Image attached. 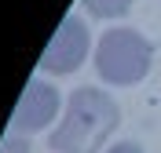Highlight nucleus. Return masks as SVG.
<instances>
[{"mask_svg": "<svg viewBox=\"0 0 161 153\" xmlns=\"http://www.w3.org/2000/svg\"><path fill=\"white\" fill-rule=\"evenodd\" d=\"M117 128V102L95 88H77L62 124L51 131V150L59 153H95L103 139Z\"/></svg>", "mask_w": 161, "mask_h": 153, "instance_id": "nucleus-1", "label": "nucleus"}, {"mask_svg": "<svg viewBox=\"0 0 161 153\" xmlns=\"http://www.w3.org/2000/svg\"><path fill=\"white\" fill-rule=\"evenodd\" d=\"M95 69L106 84H136L150 69V44L136 29H110L103 33L95 51Z\"/></svg>", "mask_w": 161, "mask_h": 153, "instance_id": "nucleus-2", "label": "nucleus"}, {"mask_svg": "<svg viewBox=\"0 0 161 153\" xmlns=\"http://www.w3.org/2000/svg\"><path fill=\"white\" fill-rule=\"evenodd\" d=\"M84 55H88V29L77 15H66L40 55V66L48 73H73L84 62Z\"/></svg>", "mask_w": 161, "mask_h": 153, "instance_id": "nucleus-3", "label": "nucleus"}, {"mask_svg": "<svg viewBox=\"0 0 161 153\" xmlns=\"http://www.w3.org/2000/svg\"><path fill=\"white\" fill-rule=\"evenodd\" d=\"M59 113V91L44 80H30L22 99L15 102V113H11V128L15 131H40L44 124L55 120Z\"/></svg>", "mask_w": 161, "mask_h": 153, "instance_id": "nucleus-4", "label": "nucleus"}, {"mask_svg": "<svg viewBox=\"0 0 161 153\" xmlns=\"http://www.w3.org/2000/svg\"><path fill=\"white\" fill-rule=\"evenodd\" d=\"M84 8L92 15H99V18H117V15H125L132 8V0H84Z\"/></svg>", "mask_w": 161, "mask_h": 153, "instance_id": "nucleus-5", "label": "nucleus"}, {"mask_svg": "<svg viewBox=\"0 0 161 153\" xmlns=\"http://www.w3.org/2000/svg\"><path fill=\"white\" fill-rule=\"evenodd\" d=\"M0 153H26V142H19V139H8V142L0 146Z\"/></svg>", "mask_w": 161, "mask_h": 153, "instance_id": "nucleus-6", "label": "nucleus"}, {"mask_svg": "<svg viewBox=\"0 0 161 153\" xmlns=\"http://www.w3.org/2000/svg\"><path fill=\"white\" fill-rule=\"evenodd\" d=\"M110 153H143V150H139L136 142H117V146H114Z\"/></svg>", "mask_w": 161, "mask_h": 153, "instance_id": "nucleus-7", "label": "nucleus"}]
</instances>
